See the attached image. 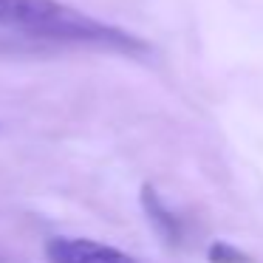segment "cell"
<instances>
[{
	"label": "cell",
	"mask_w": 263,
	"mask_h": 263,
	"mask_svg": "<svg viewBox=\"0 0 263 263\" xmlns=\"http://www.w3.org/2000/svg\"><path fill=\"white\" fill-rule=\"evenodd\" d=\"M0 26L23 31L29 37H40V40L74 43V46H91L102 51H147V46L133 34L97 17H88L71 6H63L57 0H0Z\"/></svg>",
	"instance_id": "1"
},
{
	"label": "cell",
	"mask_w": 263,
	"mask_h": 263,
	"mask_svg": "<svg viewBox=\"0 0 263 263\" xmlns=\"http://www.w3.org/2000/svg\"><path fill=\"white\" fill-rule=\"evenodd\" d=\"M142 206H144V212H147L150 223L156 227V232H159L167 243H178V240H181V223H178V218L164 206V201L159 198V193H156L153 187L142 190Z\"/></svg>",
	"instance_id": "3"
},
{
	"label": "cell",
	"mask_w": 263,
	"mask_h": 263,
	"mask_svg": "<svg viewBox=\"0 0 263 263\" xmlns=\"http://www.w3.org/2000/svg\"><path fill=\"white\" fill-rule=\"evenodd\" d=\"M210 257H212V263H249L246 255H240L238 249H232L227 243H215L210 249Z\"/></svg>",
	"instance_id": "4"
},
{
	"label": "cell",
	"mask_w": 263,
	"mask_h": 263,
	"mask_svg": "<svg viewBox=\"0 0 263 263\" xmlns=\"http://www.w3.org/2000/svg\"><path fill=\"white\" fill-rule=\"evenodd\" d=\"M48 263H139L116 246L99 243L93 238H51L46 243Z\"/></svg>",
	"instance_id": "2"
}]
</instances>
